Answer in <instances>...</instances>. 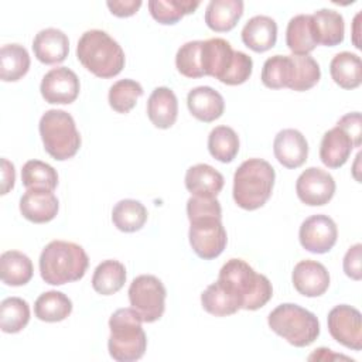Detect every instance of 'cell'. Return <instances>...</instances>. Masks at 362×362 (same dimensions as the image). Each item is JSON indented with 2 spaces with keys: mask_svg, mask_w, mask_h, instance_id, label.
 <instances>
[{
  "mask_svg": "<svg viewBox=\"0 0 362 362\" xmlns=\"http://www.w3.org/2000/svg\"><path fill=\"white\" fill-rule=\"evenodd\" d=\"M40 274L47 284L62 286L81 280L89 266V257L81 245L52 240L41 252Z\"/></svg>",
  "mask_w": 362,
  "mask_h": 362,
  "instance_id": "cell-1",
  "label": "cell"
},
{
  "mask_svg": "<svg viewBox=\"0 0 362 362\" xmlns=\"http://www.w3.org/2000/svg\"><path fill=\"white\" fill-rule=\"evenodd\" d=\"M218 280L239 298L243 310H259L273 296L270 280L242 259H229L221 267Z\"/></svg>",
  "mask_w": 362,
  "mask_h": 362,
  "instance_id": "cell-2",
  "label": "cell"
},
{
  "mask_svg": "<svg viewBox=\"0 0 362 362\" xmlns=\"http://www.w3.org/2000/svg\"><path fill=\"white\" fill-rule=\"evenodd\" d=\"M79 62L98 78H113L124 68V52L106 31H85L76 47Z\"/></svg>",
  "mask_w": 362,
  "mask_h": 362,
  "instance_id": "cell-3",
  "label": "cell"
},
{
  "mask_svg": "<svg viewBox=\"0 0 362 362\" xmlns=\"http://www.w3.org/2000/svg\"><path fill=\"white\" fill-rule=\"evenodd\" d=\"M276 173L270 163L262 158L243 161L233 175V199L238 206L255 211L272 197Z\"/></svg>",
  "mask_w": 362,
  "mask_h": 362,
  "instance_id": "cell-4",
  "label": "cell"
},
{
  "mask_svg": "<svg viewBox=\"0 0 362 362\" xmlns=\"http://www.w3.org/2000/svg\"><path fill=\"white\" fill-rule=\"evenodd\" d=\"M141 317L133 308H119L109 318V355L117 362L139 361L147 348Z\"/></svg>",
  "mask_w": 362,
  "mask_h": 362,
  "instance_id": "cell-5",
  "label": "cell"
},
{
  "mask_svg": "<svg viewBox=\"0 0 362 362\" xmlns=\"http://www.w3.org/2000/svg\"><path fill=\"white\" fill-rule=\"evenodd\" d=\"M267 324L274 334L298 348L313 344L320 335V321L315 314L293 303L277 305L269 314Z\"/></svg>",
  "mask_w": 362,
  "mask_h": 362,
  "instance_id": "cell-6",
  "label": "cell"
},
{
  "mask_svg": "<svg viewBox=\"0 0 362 362\" xmlns=\"http://www.w3.org/2000/svg\"><path fill=\"white\" fill-rule=\"evenodd\" d=\"M38 130L45 151L58 161L74 157L81 147V134L75 120L65 110H47L40 119Z\"/></svg>",
  "mask_w": 362,
  "mask_h": 362,
  "instance_id": "cell-7",
  "label": "cell"
},
{
  "mask_svg": "<svg viewBox=\"0 0 362 362\" xmlns=\"http://www.w3.org/2000/svg\"><path fill=\"white\" fill-rule=\"evenodd\" d=\"M127 294L132 308L139 313L143 322H154L163 317L167 290L158 277L153 274L137 276L130 283Z\"/></svg>",
  "mask_w": 362,
  "mask_h": 362,
  "instance_id": "cell-8",
  "label": "cell"
},
{
  "mask_svg": "<svg viewBox=\"0 0 362 362\" xmlns=\"http://www.w3.org/2000/svg\"><path fill=\"white\" fill-rule=\"evenodd\" d=\"M222 218H199L189 223L188 239L195 255L204 260L218 257L228 243L226 230L222 225Z\"/></svg>",
  "mask_w": 362,
  "mask_h": 362,
  "instance_id": "cell-9",
  "label": "cell"
},
{
  "mask_svg": "<svg viewBox=\"0 0 362 362\" xmlns=\"http://www.w3.org/2000/svg\"><path fill=\"white\" fill-rule=\"evenodd\" d=\"M328 331L331 337L341 345L361 351L362 348V315L358 308L339 304L335 305L327 317Z\"/></svg>",
  "mask_w": 362,
  "mask_h": 362,
  "instance_id": "cell-10",
  "label": "cell"
},
{
  "mask_svg": "<svg viewBox=\"0 0 362 362\" xmlns=\"http://www.w3.org/2000/svg\"><path fill=\"white\" fill-rule=\"evenodd\" d=\"M335 181L332 175L318 167L304 170L296 182L298 199L310 206H321L328 204L335 194Z\"/></svg>",
  "mask_w": 362,
  "mask_h": 362,
  "instance_id": "cell-11",
  "label": "cell"
},
{
  "mask_svg": "<svg viewBox=\"0 0 362 362\" xmlns=\"http://www.w3.org/2000/svg\"><path fill=\"white\" fill-rule=\"evenodd\" d=\"M338 229L332 218L328 215L317 214L303 221L298 239L301 246L311 253H327L337 243Z\"/></svg>",
  "mask_w": 362,
  "mask_h": 362,
  "instance_id": "cell-12",
  "label": "cell"
},
{
  "mask_svg": "<svg viewBox=\"0 0 362 362\" xmlns=\"http://www.w3.org/2000/svg\"><path fill=\"white\" fill-rule=\"evenodd\" d=\"M81 83L78 75L66 68L58 66L48 71L40 85L41 95L51 105H69L79 95Z\"/></svg>",
  "mask_w": 362,
  "mask_h": 362,
  "instance_id": "cell-13",
  "label": "cell"
},
{
  "mask_svg": "<svg viewBox=\"0 0 362 362\" xmlns=\"http://www.w3.org/2000/svg\"><path fill=\"white\" fill-rule=\"evenodd\" d=\"M294 288L305 297H320L329 287V273L325 266L317 260L298 262L291 274Z\"/></svg>",
  "mask_w": 362,
  "mask_h": 362,
  "instance_id": "cell-14",
  "label": "cell"
},
{
  "mask_svg": "<svg viewBox=\"0 0 362 362\" xmlns=\"http://www.w3.org/2000/svg\"><path fill=\"white\" fill-rule=\"evenodd\" d=\"M273 153L283 167L298 168L308 157V143L301 132L283 129L274 137Z\"/></svg>",
  "mask_w": 362,
  "mask_h": 362,
  "instance_id": "cell-15",
  "label": "cell"
},
{
  "mask_svg": "<svg viewBox=\"0 0 362 362\" xmlns=\"http://www.w3.org/2000/svg\"><path fill=\"white\" fill-rule=\"evenodd\" d=\"M58 198L52 191L27 189L20 198L21 215L34 223H45L52 221L58 214Z\"/></svg>",
  "mask_w": 362,
  "mask_h": 362,
  "instance_id": "cell-16",
  "label": "cell"
},
{
  "mask_svg": "<svg viewBox=\"0 0 362 362\" xmlns=\"http://www.w3.org/2000/svg\"><path fill=\"white\" fill-rule=\"evenodd\" d=\"M33 51L35 58L42 64H59L68 57L69 40L66 34L58 28H44L35 34Z\"/></svg>",
  "mask_w": 362,
  "mask_h": 362,
  "instance_id": "cell-17",
  "label": "cell"
},
{
  "mask_svg": "<svg viewBox=\"0 0 362 362\" xmlns=\"http://www.w3.org/2000/svg\"><path fill=\"white\" fill-rule=\"evenodd\" d=\"M187 106L195 119L209 123L222 116L225 110V100L214 88L197 86L188 92Z\"/></svg>",
  "mask_w": 362,
  "mask_h": 362,
  "instance_id": "cell-18",
  "label": "cell"
},
{
  "mask_svg": "<svg viewBox=\"0 0 362 362\" xmlns=\"http://www.w3.org/2000/svg\"><path fill=\"white\" fill-rule=\"evenodd\" d=\"M233 52L232 45L223 38L215 37L202 41L201 62L204 76L208 75L221 81L232 64Z\"/></svg>",
  "mask_w": 362,
  "mask_h": 362,
  "instance_id": "cell-19",
  "label": "cell"
},
{
  "mask_svg": "<svg viewBox=\"0 0 362 362\" xmlns=\"http://www.w3.org/2000/svg\"><path fill=\"white\" fill-rule=\"evenodd\" d=\"M147 116L158 129H170L178 116V100L167 86L156 88L147 100Z\"/></svg>",
  "mask_w": 362,
  "mask_h": 362,
  "instance_id": "cell-20",
  "label": "cell"
},
{
  "mask_svg": "<svg viewBox=\"0 0 362 362\" xmlns=\"http://www.w3.org/2000/svg\"><path fill=\"white\" fill-rule=\"evenodd\" d=\"M354 148V143L349 134L335 126L324 133L321 144H320V158L324 165L329 168H339L342 167Z\"/></svg>",
  "mask_w": 362,
  "mask_h": 362,
  "instance_id": "cell-21",
  "label": "cell"
},
{
  "mask_svg": "<svg viewBox=\"0 0 362 362\" xmlns=\"http://www.w3.org/2000/svg\"><path fill=\"white\" fill-rule=\"evenodd\" d=\"M243 44L255 52H264L276 45L277 24L269 16H255L242 28Z\"/></svg>",
  "mask_w": 362,
  "mask_h": 362,
  "instance_id": "cell-22",
  "label": "cell"
},
{
  "mask_svg": "<svg viewBox=\"0 0 362 362\" xmlns=\"http://www.w3.org/2000/svg\"><path fill=\"white\" fill-rule=\"evenodd\" d=\"M185 188L197 197H216L225 184L223 175L212 165L199 163L185 173Z\"/></svg>",
  "mask_w": 362,
  "mask_h": 362,
  "instance_id": "cell-23",
  "label": "cell"
},
{
  "mask_svg": "<svg viewBox=\"0 0 362 362\" xmlns=\"http://www.w3.org/2000/svg\"><path fill=\"white\" fill-rule=\"evenodd\" d=\"M313 28L317 44L335 47L344 41V17L331 8H321L311 14Z\"/></svg>",
  "mask_w": 362,
  "mask_h": 362,
  "instance_id": "cell-24",
  "label": "cell"
},
{
  "mask_svg": "<svg viewBox=\"0 0 362 362\" xmlns=\"http://www.w3.org/2000/svg\"><path fill=\"white\" fill-rule=\"evenodd\" d=\"M243 14L242 0H211L205 10L206 25L216 31H230Z\"/></svg>",
  "mask_w": 362,
  "mask_h": 362,
  "instance_id": "cell-25",
  "label": "cell"
},
{
  "mask_svg": "<svg viewBox=\"0 0 362 362\" xmlns=\"http://www.w3.org/2000/svg\"><path fill=\"white\" fill-rule=\"evenodd\" d=\"M286 44L293 55H308L318 45L310 14H297L290 18L286 30Z\"/></svg>",
  "mask_w": 362,
  "mask_h": 362,
  "instance_id": "cell-26",
  "label": "cell"
},
{
  "mask_svg": "<svg viewBox=\"0 0 362 362\" xmlns=\"http://www.w3.org/2000/svg\"><path fill=\"white\" fill-rule=\"evenodd\" d=\"M202 308L215 315V317H226L235 314L242 308L239 298L226 288L219 280L209 284L201 294Z\"/></svg>",
  "mask_w": 362,
  "mask_h": 362,
  "instance_id": "cell-27",
  "label": "cell"
},
{
  "mask_svg": "<svg viewBox=\"0 0 362 362\" xmlns=\"http://www.w3.org/2000/svg\"><path fill=\"white\" fill-rule=\"evenodd\" d=\"M34 269L30 257L18 250H7L0 256V277L7 286H24L33 277Z\"/></svg>",
  "mask_w": 362,
  "mask_h": 362,
  "instance_id": "cell-28",
  "label": "cell"
},
{
  "mask_svg": "<svg viewBox=\"0 0 362 362\" xmlns=\"http://www.w3.org/2000/svg\"><path fill=\"white\" fill-rule=\"evenodd\" d=\"M329 74L338 86L344 89H355L362 82L361 58L349 51H342L331 59Z\"/></svg>",
  "mask_w": 362,
  "mask_h": 362,
  "instance_id": "cell-29",
  "label": "cell"
},
{
  "mask_svg": "<svg viewBox=\"0 0 362 362\" xmlns=\"http://www.w3.org/2000/svg\"><path fill=\"white\" fill-rule=\"evenodd\" d=\"M126 283V267L115 259H107L99 263L92 276V287L102 296L117 293Z\"/></svg>",
  "mask_w": 362,
  "mask_h": 362,
  "instance_id": "cell-30",
  "label": "cell"
},
{
  "mask_svg": "<svg viewBox=\"0 0 362 362\" xmlns=\"http://www.w3.org/2000/svg\"><path fill=\"white\" fill-rule=\"evenodd\" d=\"M72 313L71 298L57 290L45 291L38 296L34 303V314L45 322H58Z\"/></svg>",
  "mask_w": 362,
  "mask_h": 362,
  "instance_id": "cell-31",
  "label": "cell"
},
{
  "mask_svg": "<svg viewBox=\"0 0 362 362\" xmlns=\"http://www.w3.org/2000/svg\"><path fill=\"white\" fill-rule=\"evenodd\" d=\"M30 69V55L20 44H6L0 49V78L4 82L21 79Z\"/></svg>",
  "mask_w": 362,
  "mask_h": 362,
  "instance_id": "cell-32",
  "label": "cell"
},
{
  "mask_svg": "<svg viewBox=\"0 0 362 362\" xmlns=\"http://www.w3.org/2000/svg\"><path fill=\"white\" fill-rule=\"evenodd\" d=\"M147 221L146 206L136 199H122L112 209L113 225L126 233L140 230Z\"/></svg>",
  "mask_w": 362,
  "mask_h": 362,
  "instance_id": "cell-33",
  "label": "cell"
},
{
  "mask_svg": "<svg viewBox=\"0 0 362 362\" xmlns=\"http://www.w3.org/2000/svg\"><path fill=\"white\" fill-rule=\"evenodd\" d=\"M294 75L291 55H273L267 58L262 68V82L270 89L288 88Z\"/></svg>",
  "mask_w": 362,
  "mask_h": 362,
  "instance_id": "cell-34",
  "label": "cell"
},
{
  "mask_svg": "<svg viewBox=\"0 0 362 362\" xmlns=\"http://www.w3.org/2000/svg\"><path fill=\"white\" fill-rule=\"evenodd\" d=\"M151 17L160 24H175L185 14L194 13L199 1L198 0H150L147 3Z\"/></svg>",
  "mask_w": 362,
  "mask_h": 362,
  "instance_id": "cell-35",
  "label": "cell"
},
{
  "mask_svg": "<svg viewBox=\"0 0 362 362\" xmlns=\"http://www.w3.org/2000/svg\"><path fill=\"white\" fill-rule=\"evenodd\" d=\"M208 150L221 163H230L239 151V137L229 126H216L208 136Z\"/></svg>",
  "mask_w": 362,
  "mask_h": 362,
  "instance_id": "cell-36",
  "label": "cell"
},
{
  "mask_svg": "<svg viewBox=\"0 0 362 362\" xmlns=\"http://www.w3.org/2000/svg\"><path fill=\"white\" fill-rule=\"evenodd\" d=\"M21 181L27 189L54 191L58 185L55 168L41 160H28L21 168Z\"/></svg>",
  "mask_w": 362,
  "mask_h": 362,
  "instance_id": "cell-37",
  "label": "cell"
},
{
  "mask_svg": "<svg viewBox=\"0 0 362 362\" xmlns=\"http://www.w3.org/2000/svg\"><path fill=\"white\" fill-rule=\"evenodd\" d=\"M30 321V305L20 297H7L0 304V328L3 332H20Z\"/></svg>",
  "mask_w": 362,
  "mask_h": 362,
  "instance_id": "cell-38",
  "label": "cell"
},
{
  "mask_svg": "<svg viewBox=\"0 0 362 362\" xmlns=\"http://www.w3.org/2000/svg\"><path fill=\"white\" fill-rule=\"evenodd\" d=\"M143 95V88L137 81L120 79L109 89V105L117 113H129Z\"/></svg>",
  "mask_w": 362,
  "mask_h": 362,
  "instance_id": "cell-39",
  "label": "cell"
},
{
  "mask_svg": "<svg viewBox=\"0 0 362 362\" xmlns=\"http://www.w3.org/2000/svg\"><path fill=\"white\" fill-rule=\"evenodd\" d=\"M291 58L294 64V75L288 88L297 92L311 89L321 78L318 62L310 55H291Z\"/></svg>",
  "mask_w": 362,
  "mask_h": 362,
  "instance_id": "cell-40",
  "label": "cell"
},
{
  "mask_svg": "<svg viewBox=\"0 0 362 362\" xmlns=\"http://www.w3.org/2000/svg\"><path fill=\"white\" fill-rule=\"evenodd\" d=\"M202 41H188L181 45L175 55V66L178 72L187 78H202V62H201Z\"/></svg>",
  "mask_w": 362,
  "mask_h": 362,
  "instance_id": "cell-41",
  "label": "cell"
},
{
  "mask_svg": "<svg viewBox=\"0 0 362 362\" xmlns=\"http://www.w3.org/2000/svg\"><path fill=\"white\" fill-rule=\"evenodd\" d=\"M252 71H253L252 58L242 51H235L232 64H230L228 72L221 79V82L226 83V85H232V86L240 85L250 78Z\"/></svg>",
  "mask_w": 362,
  "mask_h": 362,
  "instance_id": "cell-42",
  "label": "cell"
},
{
  "mask_svg": "<svg viewBox=\"0 0 362 362\" xmlns=\"http://www.w3.org/2000/svg\"><path fill=\"white\" fill-rule=\"evenodd\" d=\"M187 216L191 221L199 218H222V208L216 197H197L192 195L187 201Z\"/></svg>",
  "mask_w": 362,
  "mask_h": 362,
  "instance_id": "cell-43",
  "label": "cell"
},
{
  "mask_svg": "<svg viewBox=\"0 0 362 362\" xmlns=\"http://www.w3.org/2000/svg\"><path fill=\"white\" fill-rule=\"evenodd\" d=\"M337 126H339L349 134L354 147H359L362 144V119L359 112L346 113L337 122Z\"/></svg>",
  "mask_w": 362,
  "mask_h": 362,
  "instance_id": "cell-44",
  "label": "cell"
},
{
  "mask_svg": "<svg viewBox=\"0 0 362 362\" xmlns=\"http://www.w3.org/2000/svg\"><path fill=\"white\" fill-rule=\"evenodd\" d=\"M361 252L362 245L356 243L348 249V252L344 256V272L348 277L352 280H361L362 279V269H361Z\"/></svg>",
  "mask_w": 362,
  "mask_h": 362,
  "instance_id": "cell-45",
  "label": "cell"
},
{
  "mask_svg": "<svg viewBox=\"0 0 362 362\" xmlns=\"http://www.w3.org/2000/svg\"><path fill=\"white\" fill-rule=\"evenodd\" d=\"M106 6L109 7L110 13L117 16V17H130L133 14L137 13V10L141 6L140 0H113V1H107Z\"/></svg>",
  "mask_w": 362,
  "mask_h": 362,
  "instance_id": "cell-46",
  "label": "cell"
},
{
  "mask_svg": "<svg viewBox=\"0 0 362 362\" xmlns=\"http://www.w3.org/2000/svg\"><path fill=\"white\" fill-rule=\"evenodd\" d=\"M1 194H7L13 187L16 181V171L13 163H10L7 158H1Z\"/></svg>",
  "mask_w": 362,
  "mask_h": 362,
  "instance_id": "cell-47",
  "label": "cell"
}]
</instances>
